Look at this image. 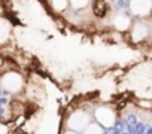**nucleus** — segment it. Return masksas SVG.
I'll return each mask as SVG.
<instances>
[{"label": "nucleus", "instance_id": "1", "mask_svg": "<svg viewBox=\"0 0 152 134\" xmlns=\"http://www.w3.org/2000/svg\"><path fill=\"white\" fill-rule=\"evenodd\" d=\"M91 113L88 110H85L84 107L75 109L67 118H66V127L69 128V131L73 133H82L90 124H91Z\"/></svg>", "mask_w": 152, "mask_h": 134}, {"label": "nucleus", "instance_id": "2", "mask_svg": "<svg viewBox=\"0 0 152 134\" xmlns=\"http://www.w3.org/2000/svg\"><path fill=\"white\" fill-rule=\"evenodd\" d=\"M0 87L9 94H18L26 88V79L20 72L9 70L0 76Z\"/></svg>", "mask_w": 152, "mask_h": 134}, {"label": "nucleus", "instance_id": "3", "mask_svg": "<svg viewBox=\"0 0 152 134\" xmlns=\"http://www.w3.org/2000/svg\"><path fill=\"white\" fill-rule=\"evenodd\" d=\"M94 118H96V124L100 125L102 128H112L116 122V113L110 106L106 104H100L94 109Z\"/></svg>", "mask_w": 152, "mask_h": 134}, {"label": "nucleus", "instance_id": "4", "mask_svg": "<svg viewBox=\"0 0 152 134\" xmlns=\"http://www.w3.org/2000/svg\"><path fill=\"white\" fill-rule=\"evenodd\" d=\"M151 34V25L145 20H137L131 23L130 25V39L133 43H142L145 42Z\"/></svg>", "mask_w": 152, "mask_h": 134}, {"label": "nucleus", "instance_id": "5", "mask_svg": "<svg viewBox=\"0 0 152 134\" xmlns=\"http://www.w3.org/2000/svg\"><path fill=\"white\" fill-rule=\"evenodd\" d=\"M128 8L133 15L139 17V20H143L145 17H148L151 14L152 2H145V0H142V2H130Z\"/></svg>", "mask_w": 152, "mask_h": 134}, {"label": "nucleus", "instance_id": "6", "mask_svg": "<svg viewBox=\"0 0 152 134\" xmlns=\"http://www.w3.org/2000/svg\"><path fill=\"white\" fill-rule=\"evenodd\" d=\"M112 23H113V27H115L118 31H125V30H128L130 25H131V20H130V17L125 15V14H122V12L116 14V15L113 17Z\"/></svg>", "mask_w": 152, "mask_h": 134}, {"label": "nucleus", "instance_id": "7", "mask_svg": "<svg viewBox=\"0 0 152 134\" xmlns=\"http://www.w3.org/2000/svg\"><path fill=\"white\" fill-rule=\"evenodd\" d=\"M49 8H52L54 12H58V14H63L69 9V2H49L48 3Z\"/></svg>", "mask_w": 152, "mask_h": 134}, {"label": "nucleus", "instance_id": "8", "mask_svg": "<svg viewBox=\"0 0 152 134\" xmlns=\"http://www.w3.org/2000/svg\"><path fill=\"white\" fill-rule=\"evenodd\" d=\"M82 134H104V130H103L100 125L91 122V124L82 131Z\"/></svg>", "mask_w": 152, "mask_h": 134}, {"label": "nucleus", "instance_id": "9", "mask_svg": "<svg viewBox=\"0 0 152 134\" xmlns=\"http://www.w3.org/2000/svg\"><path fill=\"white\" fill-rule=\"evenodd\" d=\"M8 133H9V128H8V125L0 122V134H8Z\"/></svg>", "mask_w": 152, "mask_h": 134}, {"label": "nucleus", "instance_id": "10", "mask_svg": "<svg viewBox=\"0 0 152 134\" xmlns=\"http://www.w3.org/2000/svg\"><path fill=\"white\" fill-rule=\"evenodd\" d=\"M63 134H76V133H73V131H69V130H66Z\"/></svg>", "mask_w": 152, "mask_h": 134}]
</instances>
